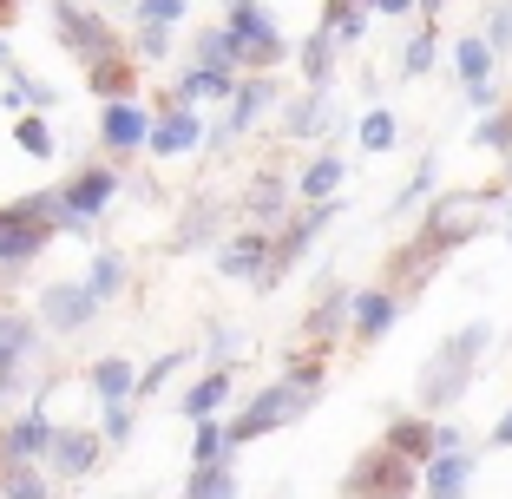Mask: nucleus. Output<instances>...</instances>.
<instances>
[{"label":"nucleus","mask_w":512,"mask_h":499,"mask_svg":"<svg viewBox=\"0 0 512 499\" xmlns=\"http://www.w3.org/2000/svg\"><path fill=\"white\" fill-rule=\"evenodd\" d=\"M493 348V322H467V329H453L447 342L434 348L421 362V375H414V401H421V414H453L460 401H467L473 375H480V355Z\"/></svg>","instance_id":"nucleus-1"},{"label":"nucleus","mask_w":512,"mask_h":499,"mask_svg":"<svg viewBox=\"0 0 512 499\" xmlns=\"http://www.w3.org/2000/svg\"><path fill=\"white\" fill-rule=\"evenodd\" d=\"M493 217H499V184H480V191H440V197H427L414 237H421L427 250H440V257H453V250H467Z\"/></svg>","instance_id":"nucleus-2"},{"label":"nucleus","mask_w":512,"mask_h":499,"mask_svg":"<svg viewBox=\"0 0 512 499\" xmlns=\"http://www.w3.org/2000/svg\"><path fill=\"white\" fill-rule=\"evenodd\" d=\"M316 408V394L309 388H296V381H263V388L243 401L237 414H224V434H230V454L237 447H250V440H263V434H276V427H289V421H302V414Z\"/></svg>","instance_id":"nucleus-3"},{"label":"nucleus","mask_w":512,"mask_h":499,"mask_svg":"<svg viewBox=\"0 0 512 499\" xmlns=\"http://www.w3.org/2000/svg\"><path fill=\"white\" fill-rule=\"evenodd\" d=\"M276 106H283V86H276V73H243L237 92H230V112L217 125H204V145L211 152H230L243 132H256L263 119H276Z\"/></svg>","instance_id":"nucleus-4"},{"label":"nucleus","mask_w":512,"mask_h":499,"mask_svg":"<svg viewBox=\"0 0 512 499\" xmlns=\"http://www.w3.org/2000/svg\"><path fill=\"white\" fill-rule=\"evenodd\" d=\"M40 316H27V309L0 303V401L7 394H20L33 381V368H40Z\"/></svg>","instance_id":"nucleus-5"},{"label":"nucleus","mask_w":512,"mask_h":499,"mask_svg":"<svg viewBox=\"0 0 512 499\" xmlns=\"http://www.w3.org/2000/svg\"><path fill=\"white\" fill-rule=\"evenodd\" d=\"M414 486H421V467L394 447H381V440L362 454V467L348 473V499H414Z\"/></svg>","instance_id":"nucleus-6"},{"label":"nucleus","mask_w":512,"mask_h":499,"mask_svg":"<svg viewBox=\"0 0 512 499\" xmlns=\"http://www.w3.org/2000/svg\"><path fill=\"white\" fill-rule=\"evenodd\" d=\"M99 296H92L86 289V276H60V283H46L40 296H33V316H40V329L46 335H79V329H92V322H99Z\"/></svg>","instance_id":"nucleus-7"},{"label":"nucleus","mask_w":512,"mask_h":499,"mask_svg":"<svg viewBox=\"0 0 512 499\" xmlns=\"http://www.w3.org/2000/svg\"><path fill=\"white\" fill-rule=\"evenodd\" d=\"M46 14H53V27H60V46L73 53L79 66H92V60H106V53H119V33L106 27V20L92 14V7H79V0H46Z\"/></svg>","instance_id":"nucleus-8"},{"label":"nucleus","mask_w":512,"mask_h":499,"mask_svg":"<svg viewBox=\"0 0 512 499\" xmlns=\"http://www.w3.org/2000/svg\"><path fill=\"white\" fill-rule=\"evenodd\" d=\"M224 27L237 33V66L243 73H276V66L289 60V40L276 33V20L263 14V7H230Z\"/></svg>","instance_id":"nucleus-9"},{"label":"nucleus","mask_w":512,"mask_h":499,"mask_svg":"<svg viewBox=\"0 0 512 499\" xmlns=\"http://www.w3.org/2000/svg\"><path fill=\"white\" fill-rule=\"evenodd\" d=\"M276 132H283L289 145H302V138H329L335 132V86L283 92V106H276Z\"/></svg>","instance_id":"nucleus-10"},{"label":"nucleus","mask_w":512,"mask_h":499,"mask_svg":"<svg viewBox=\"0 0 512 499\" xmlns=\"http://www.w3.org/2000/svg\"><path fill=\"white\" fill-rule=\"evenodd\" d=\"M53 434H60V421L46 408H27L14 421H0V467H46Z\"/></svg>","instance_id":"nucleus-11"},{"label":"nucleus","mask_w":512,"mask_h":499,"mask_svg":"<svg viewBox=\"0 0 512 499\" xmlns=\"http://www.w3.org/2000/svg\"><path fill=\"white\" fill-rule=\"evenodd\" d=\"M204 145V112L197 106H178L171 92H158V106H151V158H184Z\"/></svg>","instance_id":"nucleus-12"},{"label":"nucleus","mask_w":512,"mask_h":499,"mask_svg":"<svg viewBox=\"0 0 512 499\" xmlns=\"http://www.w3.org/2000/svg\"><path fill=\"white\" fill-rule=\"evenodd\" d=\"M270 257H276L270 230H237V237L217 243V276H224V283L270 289Z\"/></svg>","instance_id":"nucleus-13"},{"label":"nucleus","mask_w":512,"mask_h":499,"mask_svg":"<svg viewBox=\"0 0 512 499\" xmlns=\"http://www.w3.org/2000/svg\"><path fill=\"white\" fill-rule=\"evenodd\" d=\"M60 197H66V211L79 217V224H99V217L112 211V197H119V165H99V158H92V165H79L73 178L60 184Z\"/></svg>","instance_id":"nucleus-14"},{"label":"nucleus","mask_w":512,"mask_h":499,"mask_svg":"<svg viewBox=\"0 0 512 499\" xmlns=\"http://www.w3.org/2000/svg\"><path fill=\"white\" fill-rule=\"evenodd\" d=\"M401 309H407V303L394 296V289H381V283L355 289V296H348V342H355V348H375L381 335L401 322Z\"/></svg>","instance_id":"nucleus-15"},{"label":"nucleus","mask_w":512,"mask_h":499,"mask_svg":"<svg viewBox=\"0 0 512 499\" xmlns=\"http://www.w3.org/2000/svg\"><path fill=\"white\" fill-rule=\"evenodd\" d=\"M99 145H106V158L119 165V158H138L151 145V112L138 106V99H119V106H99Z\"/></svg>","instance_id":"nucleus-16"},{"label":"nucleus","mask_w":512,"mask_h":499,"mask_svg":"<svg viewBox=\"0 0 512 499\" xmlns=\"http://www.w3.org/2000/svg\"><path fill=\"white\" fill-rule=\"evenodd\" d=\"M99 460H106L99 427H60V434H53V454H46V473H53V480H86Z\"/></svg>","instance_id":"nucleus-17"},{"label":"nucleus","mask_w":512,"mask_h":499,"mask_svg":"<svg viewBox=\"0 0 512 499\" xmlns=\"http://www.w3.org/2000/svg\"><path fill=\"white\" fill-rule=\"evenodd\" d=\"M230 388H237V368H230V362H217L211 375H197L191 388L178 394V414H184V421H211V414H224Z\"/></svg>","instance_id":"nucleus-18"},{"label":"nucleus","mask_w":512,"mask_h":499,"mask_svg":"<svg viewBox=\"0 0 512 499\" xmlns=\"http://www.w3.org/2000/svg\"><path fill=\"white\" fill-rule=\"evenodd\" d=\"M86 86L106 99V106H119V99H138V60L132 46H119V53H106V60L86 66Z\"/></svg>","instance_id":"nucleus-19"},{"label":"nucleus","mask_w":512,"mask_h":499,"mask_svg":"<svg viewBox=\"0 0 512 499\" xmlns=\"http://www.w3.org/2000/svg\"><path fill=\"white\" fill-rule=\"evenodd\" d=\"M237 79L243 73H224V66H197L191 60V73H184L178 86H165V92L178 99V106H224L230 92H237Z\"/></svg>","instance_id":"nucleus-20"},{"label":"nucleus","mask_w":512,"mask_h":499,"mask_svg":"<svg viewBox=\"0 0 512 499\" xmlns=\"http://www.w3.org/2000/svg\"><path fill=\"white\" fill-rule=\"evenodd\" d=\"M473 486V447H460V454H434L421 467V493L427 499H467Z\"/></svg>","instance_id":"nucleus-21"},{"label":"nucleus","mask_w":512,"mask_h":499,"mask_svg":"<svg viewBox=\"0 0 512 499\" xmlns=\"http://www.w3.org/2000/svg\"><path fill=\"white\" fill-rule=\"evenodd\" d=\"M381 447L407 454L414 467H427V460H434V414H388V427H381Z\"/></svg>","instance_id":"nucleus-22"},{"label":"nucleus","mask_w":512,"mask_h":499,"mask_svg":"<svg viewBox=\"0 0 512 499\" xmlns=\"http://www.w3.org/2000/svg\"><path fill=\"white\" fill-rule=\"evenodd\" d=\"M217 230H224V197H211V191H197L191 204H184L178 230H171V250H197V243H211Z\"/></svg>","instance_id":"nucleus-23"},{"label":"nucleus","mask_w":512,"mask_h":499,"mask_svg":"<svg viewBox=\"0 0 512 499\" xmlns=\"http://www.w3.org/2000/svg\"><path fill=\"white\" fill-rule=\"evenodd\" d=\"M342 178H348V158L342 152H316L296 171V204H329V197L342 191Z\"/></svg>","instance_id":"nucleus-24"},{"label":"nucleus","mask_w":512,"mask_h":499,"mask_svg":"<svg viewBox=\"0 0 512 499\" xmlns=\"http://www.w3.org/2000/svg\"><path fill=\"white\" fill-rule=\"evenodd\" d=\"M243 211H250V230H283L289 224V211H296V191H283L276 178H256L250 184V197H243Z\"/></svg>","instance_id":"nucleus-25"},{"label":"nucleus","mask_w":512,"mask_h":499,"mask_svg":"<svg viewBox=\"0 0 512 499\" xmlns=\"http://www.w3.org/2000/svg\"><path fill=\"white\" fill-rule=\"evenodd\" d=\"M368 14H375L368 0H322V33H329V40L348 53V46L368 40Z\"/></svg>","instance_id":"nucleus-26"},{"label":"nucleus","mask_w":512,"mask_h":499,"mask_svg":"<svg viewBox=\"0 0 512 499\" xmlns=\"http://www.w3.org/2000/svg\"><path fill=\"white\" fill-rule=\"evenodd\" d=\"M86 388L99 394V401H132V388H138V368L125 362V355H99V362L86 368Z\"/></svg>","instance_id":"nucleus-27"},{"label":"nucleus","mask_w":512,"mask_h":499,"mask_svg":"<svg viewBox=\"0 0 512 499\" xmlns=\"http://www.w3.org/2000/svg\"><path fill=\"white\" fill-rule=\"evenodd\" d=\"M493 46H486V33H460L453 40V73H460V86H493Z\"/></svg>","instance_id":"nucleus-28"},{"label":"nucleus","mask_w":512,"mask_h":499,"mask_svg":"<svg viewBox=\"0 0 512 499\" xmlns=\"http://www.w3.org/2000/svg\"><path fill=\"white\" fill-rule=\"evenodd\" d=\"M348 296H355V289H335V296H322V303L302 316V335H309V342H322V348H329L335 335H348Z\"/></svg>","instance_id":"nucleus-29"},{"label":"nucleus","mask_w":512,"mask_h":499,"mask_svg":"<svg viewBox=\"0 0 512 499\" xmlns=\"http://www.w3.org/2000/svg\"><path fill=\"white\" fill-rule=\"evenodd\" d=\"M335 53H342V46L329 40V33H309V40L296 46V66H302V79H309V86H335Z\"/></svg>","instance_id":"nucleus-30"},{"label":"nucleus","mask_w":512,"mask_h":499,"mask_svg":"<svg viewBox=\"0 0 512 499\" xmlns=\"http://www.w3.org/2000/svg\"><path fill=\"white\" fill-rule=\"evenodd\" d=\"M283 381H296V388H309L322 401V388H329V348L309 342L302 355H289V362H283Z\"/></svg>","instance_id":"nucleus-31"},{"label":"nucleus","mask_w":512,"mask_h":499,"mask_svg":"<svg viewBox=\"0 0 512 499\" xmlns=\"http://www.w3.org/2000/svg\"><path fill=\"white\" fill-rule=\"evenodd\" d=\"M184 499H243L237 467H230V460H217V467H191V486H184Z\"/></svg>","instance_id":"nucleus-32"},{"label":"nucleus","mask_w":512,"mask_h":499,"mask_svg":"<svg viewBox=\"0 0 512 499\" xmlns=\"http://www.w3.org/2000/svg\"><path fill=\"white\" fill-rule=\"evenodd\" d=\"M86 289L99 296V303H112L125 289V257L119 250H92V263H86Z\"/></svg>","instance_id":"nucleus-33"},{"label":"nucleus","mask_w":512,"mask_h":499,"mask_svg":"<svg viewBox=\"0 0 512 499\" xmlns=\"http://www.w3.org/2000/svg\"><path fill=\"white\" fill-rule=\"evenodd\" d=\"M191 467H217V460H230V434H224V414H211V421H191Z\"/></svg>","instance_id":"nucleus-34"},{"label":"nucleus","mask_w":512,"mask_h":499,"mask_svg":"<svg viewBox=\"0 0 512 499\" xmlns=\"http://www.w3.org/2000/svg\"><path fill=\"white\" fill-rule=\"evenodd\" d=\"M355 138H362V152H394V138H401V112H394V106H375V112H362Z\"/></svg>","instance_id":"nucleus-35"},{"label":"nucleus","mask_w":512,"mask_h":499,"mask_svg":"<svg viewBox=\"0 0 512 499\" xmlns=\"http://www.w3.org/2000/svg\"><path fill=\"white\" fill-rule=\"evenodd\" d=\"M434 40H440L434 20H421V27L407 33V46H401V73H407V79H427V73H434V53H440Z\"/></svg>","instance_id":"nucleus-36"},{"label":"nucleus","mask_w":512,"mask_h":499,"mask_svg":"<svg viewBox=\"0 0 512 499\" xmlns=\"http://www.w3.org/2000/svg\"><path fill=\"white\" fill-rule=\"evenodd\" d=\"M0 499H53L46 467H0Z\"/></svg>","instance_id":"nucleus-37"},{"label":"nucleus","mask_w":512,"mask_h":499,"mask_svg":"<svg viewBox=\"0 0 512 499\" xmlns=\"http://www.w3.org/2000/svg\"><path fill=\"white\" fill-rule=\"evenodd\" d=\"M473 145L493 158H512V106H493L480 112V125H473Z\"/></svg>","instance_id":"nucleus-38"},{"label":"nucleus","mask_w":512,"mask_h":499,"mask_svg":"<svg viewBox=\"0 0 512 499\" xmlns=\"http://www.w3.org/2000/svg\"><path fill=\"white\" fill-rule=\"evenodd\" d=\"M14 145H20L27 158H53V152H60V138H53L46 112H20V119H14Z\"/></svg>","instance_id":"nucleus-39"},{"label":"nucleus","mask_w":512,"mask_h":499,"mask_svg":"<svg viewBox=\"0 0 512 499\" xmlns=\"http://www.w3.org/2000/svg\"><path fill=\"white\" fill-rule=\"evenodd\" d=\"M197 66H224V73H243V66H237V33H230V27H204V33H197Z\"/></svg>","instance_id":"nucleus-40"},{"label":"nucleus","mask_w":512,"mask_h":499,"mask_svg":"<svg viewBox=\"0 0 512 499\" xmlns=\"http://www.w3.org/2000/svg\"><path fill=\"white\" fill-rule=\"evenodd\" d=\"M138 427V401H99V440L106 447H125Z\"/></svg>","instance_id":"nucleus-41"},{"label":"nucleus","mask_w":512,"mask_h":499,"mask_svg":"<svg viewBox=\"0 0 512 499\" xmlns=\"http://www.w3.org/2000/svg\"><path fill=\"white\" fill-rule=\"evenodd\" d=\"M191 355H197V348H171V355H158V362H151V368H138V388H132V401H151V394L165 388V381L178 375V368L191 362Z\"/></svg>","instance_id":"nucleus-42"},{"label":"nucleus","mask_w":512,"mask_h":499,"mask_svg":"<svg viewBox=\"0 0 512 499\" xmlns=\"http://www.w3.org/2000/svg\"><path fill=\"white\" fill-rule=\"evenodd\" d=\"M486 46H493V60H506L512 53V0H493V7H486Z\"/></svg>","instance_id":"nucleus-43"},{"label":"nucleus","mask_w":512,"mask_h":499,"mask_svg":"<svg viewBox=\"0 0 512 499\" xmlns=\"http://www.w3.org/2000/svg\"><path fill=\"white\" fill-rule=\"evenodd\" d=\"M427 191H434V158H421V171H414V178L401 184V197L388 204V217H407L414 204H427Z\"/></svg>","instance_id":"nucleus-44"},{"label":"nucleus","mask_w":512,"mask_h":499,"mask_svg":"<svg viewBox=\"0 0 512 499\" xmlns=\"http://www.w3.org/2000/svg\"><path fill=\"white\" fill-rule=\"evenodd\" d=\"M165 53H171V27H151V20H138V33H132V60L138 66H158V60H165Z\"/></svg>","instance_id":"nucleus-45"},{"label":"nucleus","mask_w":512,"mask_h":499,"mask_svg":"<svg viewBox=\"0 0 512 499\" xmlns=\"http://www.w3.org/2000/svg\"><path fill=\"white\" fill-rule=\"evenodd\" d=\"M7 79H14V92L27 99L33 112H53V106H60V92H53V79H33V73H20V66H14Z\"/></svg>","instance_id":"nucleus-46"},{"label":"nucleus","mask_w":512,"mask_h":499,"mask_svg":"<svg viewBox=\"0 0 512 499\" xmlns=\"http://www.w3.org/2000/svg\"><path fill=\"white\" fill-rule=\"evenodd\" d=\"M184 14H191V0H138V20H151V27H178Z\"/></svg>","instance_id":"nucleus-47"},{"label":"nucleus","mask_w":512,"mask_h":499,"mask_svg":"<svg viewBox=\"0 0 512 499\" xmlns=\"http://www.w3.org/2000/svg\"><path fill=\"white\" fill-rule=\"evenodd\" d=\"M460 447H467V427L440 414V421H434V454H460Z\"/></svg>","instance_id":"nucleus-48"},{"label":"nucleus","mask_w":512,"mask_h":499,"mask_svg":"<svg viewBox=\"0 0 512 499\" xmlns=\"http://www.w3.org/2000/svg\"><path fill=\"white\" fill-rule=\"evenodd\" d=\"M237 355V329L230 322H211V362H230Z\"/></svg>","instance_id":"nucleus-49"},{"label":"nucleus","mask_w":512,"mask_h":499,"mask_svg":"<svg viewBox=\"0 0 512 499\" xmlns=\"http://www.w3.org/2000/svg\"><path fill=\"white\" fill-rule=\"evenodd\" d=\"M467 106L473 112H493L499 106V79H493V86H467Z\"/></svg>","instance_id":"nucleus-50"},{"label":"nucleus","mask_w":512,"mask_h":499,"mask_svg":"<svg viewBox=\"0 0 512 499\" xmlns=\"http://www.w3.org/2000/svg\"><path fill=\"white\" fill-rule=\"evenodd\" d=\"M486 447H512V401H506V414L493 421V434H486Z\"/></svg>","instance_id":"nucleus-51"},{"label":"nucleus","mask_w":512,"mask_h":499,"mask_svg":"<svg viewBox=\"0 0 512 499\" xmlns=\"http://www.w3.org/2000/svg\"><path fill=\"white\" fill-rule=\"evenodd\" d=\"M421 0H375V14H388V20H401V14H414Z\"/></svg>","instance_id":"nucleus-52"},{"label":"nucleus","mask_w":512,"mask_h":499,"mask_svg":"<svg viewBox=\"0 0 512 499\" xmlns=\"http://www.w3.org/2000/svg\"><path fill=\"white\" fill-rule=\"evenodd\" d=\"M14 66H20V60H14V53H7V40H0V73H14Z\"/></svg>","instance_id":"nucleus-53"},{"label":"nucleus","mask_w":512,"mask_h":499,"mask_svg":"<svg viewBox=\"0 0 512 499\" xmlns=\"http://www.w3.org/2000/svg\"><path fill=\"white\" fill-rule=\"evenodd\" d=\"M440 14V0H421V20H434Z\"/></svg>","instance_id":"nucleus-54"},{"label":"nucleus","mask_w":512,"mask_h":499,"mask_svg":"<svg viewBox=\"0 0 512 499\" xmlns=\"http://www.w3.org/2000/svg\"><path fill=\"white\" fill-rule=\"evenodd\" d=\"M230 7H256V0H230Z\"/></svg>","instance_id":"nucleus-55"},{"label":"nucleus","mask_w":512,"mask_h":499,"mask_svg":"<svg viewBox=\"0 0 512 499\" xmlns=\"http://www.w3.org/2000/svg\"><path fill=\"white\" fill-rule=\"evenodd\" d=\"M119 7H138V0H119Z\"/></svg>","instance_id":"nucleus-56"},{"label":"nucleus","mask_w":512,"mask_h":499,"mask_svg":"<svg viewBox=\"0 0 512 499\" xmlns=\"http://www.w3.org/2000/svg\"><path fill=\"white\" fill-rule=\"evenodd\" d=\"M506 243H512V224H506Z\"/></svg>","instance_id":"nucleus-57"}]
</instances>
